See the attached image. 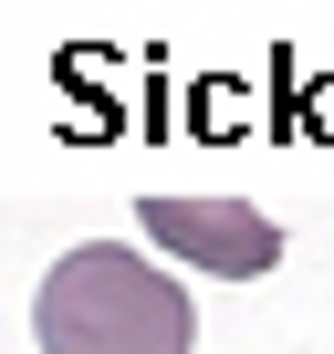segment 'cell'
I'll use <instances>...</instances> for the list:
<instances>
[{
    "mask_svg": "<svg viewBox=\"0 0 334 354\" xmlns=\"http://www.w3.org/2000/svg\"><path fill=\"white\" fill-rule=\"evenodd\" d=\"M32 344L42 354H188L199 344V302L157 261H136L125 240H84V250H63L42 271Z\"/></svg>",
    "mask_w": 334,
    "mask_h": 354,
    "instance_id": "6da1fadb",
    "label": "cell"
},
{
    "mask_svg": "<svg viewBox=\"0 0 334 354\" xmlns=\"http://www.w3.org/2000/svg\"><path fill=\"white\" fill-rule=\"evenodd\" d=\"M136 219H146L157 250H178V261H199V271H220V281H251V271L282 261V230H272L261 209H240V198H146Z\"/></svg>",
    "mask_w": 334,
    "mask_h": 354,
    "instance_id": "7a4b0ae2",
    "label": "cell"
}]
</instances>
